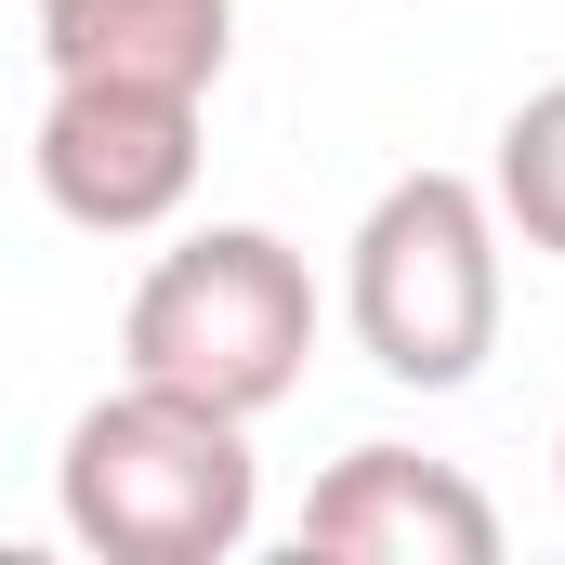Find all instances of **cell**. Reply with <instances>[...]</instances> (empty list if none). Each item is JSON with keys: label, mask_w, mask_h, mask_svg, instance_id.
Listing matches in <instances>:
<instances>
[{"label": "cell", "mask_w": 565, "mask_h": 565, "mask_svg": "<svg viewBox=\"0 0 565 565\" xmlns=\"http://www.w3.org/2000/svg\"><path fill=\"white\" fill-rule=\"evenodd\" d=\"M53 500H66V540L106 565H224L264 526V460H250L237 408H198L171 382H119L66 422Z\"/></svg>", "instance_id": "1"}, {"label": "cell", "mask_w": 565, "mask_h": 565, "mask_svg": "<svg viewBox=\"0 0 565 565\" xmlns=\"http://www.w3.org/2000/svg\"><path fill=\"white\" fill-rule=\"evenodd\" d=\"M355 355L408 395H460L500 355V198L473 171H395L342 237Z\"/></svg>", "instance_id": "2"}, {"label": "cell", "mask_w": 565, "mask_h": 565, "mask_svg": "<svg viewBox=\"0 0 565 565\" xmlns=\"http://www.w3.org/2000/svg\"><path fill=\"white\" fill-rule=\"evenodd\" d=\"M119 355H132V382H171L198 408L264 422L316 355V264L277 224H198L132 277Z\"/></svg>", "instance_id": "3"}, {"label": "cell", "mask_w": 565, "mask_h": 565, "mask_svg": "<svg viewBox=\"0 0 565 565\" xmlns=\"http://www.w3.org/2000/svg\"><path fill=\"white\" fill-rule=\"evenodd\" d=\"M40 198L79 237H158L198 198V93H145V79H53L40 132H26Z\"/></svg>", "instance_id": "4"}, {"label": "cell", "mask_w": 565, "mask_h": 565, "mask_svg": "<svg viewBox=\"0 0 565 565\" xmlns=\"http://www.w3.org/2000/svg\"><path fill=\"white\" fill-rule=\"evenodd\" d=\"M316 565H500V500L422 447H342L302 500Z\"/></svg>", "instance_id": "5"}, {"label": "cell", "mask_w": 565, "mask_h": 565, "mask_svg": "<svg viewBox=\"0 0 565 565\" xmlns=\"http://www.w3.org/2000/svg\"><path fill=\"white\" fill-rule=\"evenodd\" d=\"M237 53V0H40V66L53 79H145V93H198Z\"/></svg>", "instance_id": "6"}, {"label": "cell", "mask_w": 565, "mask_h": 565, "mask_svg": "<svg viewBox=\"0 0 565 565\" xmlns=\"http://www.w3.org/2000/svg\"><path fill=\"white\" fill-rule=\"evenodd\" d=\"M487 198H500V237H526V250H553V264H565V79H540V93L500 119Z\"/></svg>", "instance_id": "7"}, {"label": "cell", "mask_w": 565, "mask_h": 565, "mask_svg": "<svg viewBox=\"0 0 565 565\" xmlns=\"http://www.w3.org/2000/svg\"><path fill=\"white\" fill-rule=\"evenodd\" d=\"M553 473H565V434H553Z\"/></svg>", "instance_id": "8"}]
</instances>
